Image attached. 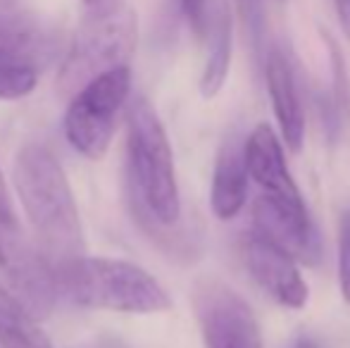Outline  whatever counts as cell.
Segmentation results:
<instances>
[{"mask_svg":"<svg viewBox=\"0 0 350 348\" xmlns=\"http://www.w3.org/2000/svg\"><path fill=\"white\" fill-rule=\"evenodd\" d=\"M243 163L248 170V179H253L265 196L288 205V208H308L298 184L291 176L284 158V144L279 141V134L272 129V124L260 122L250 131L248 139L243 141Z\"/></svg>","mask_w":350,"mask_h":348,"instance_id":"cell-10","label":"cell"},{"mask_svg":"<svg viewBox=\"0 0 350 348\" xmlns=\"http://www.w3.org/2000/svg\"><path fill=\"white\" fill-rule=\"evenodd\" d=\"M191 303L205 348H265L253 308L221 279H198Z\"/></svg>","mask_w":350,"mask_h":348,"instance_id":"cell-7","label":"cell"},{"mask_svg":"<svg viewBox=\"0 0 350 348\" xmlns=\"http://www.w3.org/2000/svg\"><path fill=\"white\" fill-rule=\"evenodd\" d=\"M236 5V14L243 22L248 38L253 43V48L258 51L260 43H262V34H265V17H262V0H234Z\"/></svg>","mask_w":350,"mask_h":348,"instance_id":"cell-19","label":"cell"},{"mask_svg":"<svg viewBox=\"0 0 350 348\" xmlns=\"http://www.w3.org/2000/svg\"><path fill=\"white\" fill-rule=\"evenodd\" d=\"M179 8L184 12L186 22H189L191 31L198 38L205 36V29H208V8L210 0H179Z\"/></svg>","mask_w":350,"mask_h":348,"instance_id":"cell-20","label":"cell"},{"mask_svg":"<svg viewBox=\"0 0 350 348\" xmlns=\"http://www.w3.org/2000/svg\"><path fill=\"white\" fill-rule=\"evenodd\" d=\"M0 348H53L36 320L0 301Z\"/></svg>","mask_w":350,"mask_h":348,"instance_id":"cell-14","label":"cell"},{"mask_svg":"<svg viewBox=\"0 0 350 348\" xmlns=\"http://www.w3.org/2000/svg\"><path fill=\"white\" fill-rule=\"evenodd\" d=\"M139 43V14L131 5L120 3L107 12L83 14L72 46L62 60L57 88L72 96L93 77L129 65Z\"/></svg>","mask_w":350,"mask_h":348,"instance_id":"cell-4","label":"cell"},{"mask_svg":"<svg viewBox=\"0 0 350 348\" xmlns=\"http://www.w3.org/2000/svg\"><path fill=\"white\" fill-rule=\"evenodd\" d=\"M124 3V0H81L83 5V14H98V12H107L115 5Z\"/></svg>","mask_w":350,"mask_h":348,"instance_id":"cell-23","label":"cell"},{"mask_svg":"<svg viewBox=\"0 0 350 348\" xmlns=\"http://www.w3.org/2000/svg\"><path fill=\"white\" fill-rule=\"evenodd\" d=\"M38 36L17 19L0 17V57H29L36 62Z\"/></svg>","mask_w":350,"mask_h":348,"instance_id":"cell-16","label":"cell"},{"mask_svg":"<svg viewBox=\"0 0 350 348\" xmlns=\"http://www.w3.org/2000/svg\"><path fill=\"white\" fill-rule=\"evenodd\" d=\"M86 348H122L120 344H117V341H96V344H91V346H86Z\"/></svg>","mask_w":350,"mask_h":348,"instance_id":"cell-25","label":"cell"},{"mask_svg":"<svg viewBox=\"0 0 350 348\" xmlns=\"http://www.w3.org/2000/svg\"><path fill=\"white\" fill-rule=\"evenodd\" d=\"M243 265L253 282L288 310H303L310 298V286L300 274V267L288 253L258 234H248L243 241Z\"/></svg>","mask_w":350,"mask_h":348,"instance_id":"cell-9","label":"cell"},{"mask_svg":"<svg viewBox=\"0 0 350 348\" xmlns=\"http://www.w3.org/2000/svg\"><path fill=\"white\" fill-rule=\"evenodd\" d=\"M248 198V170L243 163V146L226 141L217 153L210 186V208L217 219L226 222L243 210Z\"/></svg>","mask_w":350,"mask_h":348,"instance_id":"cell-13","label":"cell"},{"mask_svg":"<svg viewBox=\"0 0 350 348\" xmlns=\"http://www.w3.org/2000/svg\"><path fill=\"white\" fill-rule=\"evenodd\" d=\"M322 41L329 53V67H332V101L336 115L341 112L343 117L350 115V79H348V67L343 60V53L338 43L329 31H322Z\"/></svg>","mask_w":350,"mask_h":348,"instance_id":"cell-17","label":"cell"},{"mask_svg":"<svg viewBox=\"0 0 350 348\" xmlns=\"http://www.w3.org/2000/svg\"><path fill=\"white\" fill-rule=\"evenodd\" d=\"M12 181L33 232V246L57 274L83 256L81 215L65 168L51 148L24 144L14 158Z\"/></svg>","mask_w":350,"mask_h":348,"instance_id":"cell-1","label":"cell"},{"mask_svg":"<svg viewBox=\"0 0 350 348\" xmlns=\"http://www.w3.org/2000/svg\"><path fill=\"white\" fill-rule=\"evenodd\" d=\"M60 293L79 308L155 315L172 308L167 289L141 265L120 258L81 256L57 269Z\"/></svg>","mask_w":350,"mask_h":348,"instance_id":"cell-3","label":"cell"},{"mask_svg":"<svg viewBox=\"0 0 350 348\" xmlns=\"http://www.w3.org/2000/svg\"><path fill=\"white\" fill-rule=\"evenodd\" d=\"M57 296L60 286L53 265L19 232L0 229V301L38 322L55 310Z\"/></svg>","mask_w":350,"mask_h":348,"instance_id":"cell-6","label":"cell"},{"mask_svg":"<svg viewBox=\"0 0 350 348\" xmlns=\"http://www.w3.org/2000/svg\"><path fill=\"white\" fill-rule=\"evenodd\" d=\"M0 229L3 232H19L17 210H14L12 193H10V186L5 181L3 170H0Z\"/></svg>","mask_w":350,"mask_h":348,"instance_id":"cell-21","label":"cell"},{"mask_svg":"<svg viewBox=\"0 0 350 348\" xmlns=\"http://www.w3.org/2000/svg\"><path fill=\"white\" fill-rule=\"evenodd\" d=\"M131 96V67H112L86 81L67 105L65 129L67 144L88 160H103L115 139L117 117Z\"/></svg>","mask_w":350,"mask_h":348,"instance_id":"cell-5","label":"cell"},{"mask_svg":"<svg viewBox=\"0 0 350 348\" xmlns=\"http://www.w3.org/2000/svg\"><path fill=\"white\" fill-rule=\"evenodd\" d=\"M293 348H319V346L314 344V341L310 339V336H300V339H295Z\"/></svg>","mask_w":350,"mask_h":348,"instance_id":"cell-24","label":"cell"},{"mask_svg":"<svg viewBox=\"0 0 350 348\" xmlns=\"http://www.w3.org/2000/svg\"><path fill=\"white\" fill-rule=\"evenodd\" d=\"M253 227L258 237L288 253L295 263L314 267L322 260V239L308 208H288L262 193L253 203Z\"/></svg>","mask_w":350,"mask_h":348,"instance_id":"cell-8","label":"cell"},{"mask_svg":"<svg viewBox=\"0 0 350 348\" xmlns=\"http://www.w3.org/2000/svg\"><path fill=\"white\" fill-rule=\"evenodd\" d=\"M38 86V67L29 57H0V101H22Z\"/></svg>","mask_w":350,"mask_h":348,"instance_id":"cell-15","label":"cell"},{"mask_svg":"<svg viewBox=\"0 0 350 348\" xmlns=\"http://www.w3.org/2000/svg\"><path fill=\"white\" fill-rule=\"evenodd\" d=\"M126 170L136 213L150 227H172L181 217L179 184L170 136L152 103H126Z\"/></svg>","mask_w":350,"mask_h":348,"instance_id":"cell-2","label":"cell"},{"mask_svg":"<svg viewBox=\"0 0 350 348\" xmlns=\"http://www.w3.org/2000/svg\"><path fill=\"white\" fill-rule=\"evenodd\" d=\"M332 3H334V10H336L343 36H346V41L350 43V0H332Z\"/></svg>","mask_w":350,"mask_h":348,"instance_id":"cell-22","label":"cell"},{"mask_svg":"<svg viewBox=\"0 0 350 348\" xmlns=\"http://www.w3.org/2000/svg\"><path fill=\"white\" fill-rule=\"evenodd\" d=\"M208 60L200 75V96L212 101L219 96L229 79L231 55H234V12L229 0H212L208 8Z\"/></svg>","mask_w":350,"mask_h":348,"instance_id":"cell-12","label":"cell"},{"mask_svg":"<svg viewBox=\"0 0 350 348\" xmlns=\"http://www.w3.org/2000/svg\"><path fill=\"white\" fill-rule=\"evenodd\" d=\"M265 81H267L274 117L279 122L281 141L291 153H300L305 144V112L295 88L291 62L281 51H272L265 60Z\"/></svg>","mask_w":350,"mask_h":348,"instance_id":"cell-11","label":"cell"},{"mask_svg":"<svg viewBox=\"0 0 350 348\" xmlns=\"http://www.w3.org/2000/svg\"><path fill=\"white\" fill-rule=\"evenodd\" d=\"M338 286L343 301L350 306V210L341 215L338 222Z\"/></svg>","mask_w":350,"mask_h":348,"instance_id":"cell-18","label":"cell"}]
</instances>
